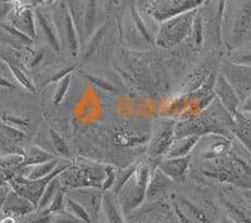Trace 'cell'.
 <instances>
[{
    "mask_svg": "<svg viewBox=\"0 0 251 223\" xmlns=\"http://www.w3.org/2000/svg\"><path fill=\"white\" fill-rule=\"evenodd\" d=\"M221 203H223L224 208L227 212L228 218L234 223H251V215H249L248 212L244 211L243 208H240L239 206L234 204L231 201L226 200V198L221 197Z\"/></svg>",
    "mask_w": 251,
    "mask_h": 223,
    "instance_id": "obj_27",
    "label": "cell"
},
{
    "mask_svg": "<svg viewBox=\"0 0 251 223\" xmlns=\"http://www.w3.org/2000/svg\"><path fill=\"white\" fill-rule=\"evenodd\" d=\"M35 23H37V35L40 34L49 48L55 53L62 52V45L58 37L54 22L51 18L50 6L40 5L34 8Z\"/></svg>",
    "mask_w": 251,
    "mask_h": 223,
    "instance_id": "obj_12",
    "label": "cell"
},
{
    "mask_svg": "<svg viewBox=\"0 0 251 223\" xmlns=\"http://www.w3.org/2000/svg\"><path fill=\"white\" fill-rule=\"evenodd\" d=\"M234 118L235 124L232 128V134L251 155V114L239 112Z\"/></svg>",
    "mask_w": 251,
    "mask_h": 223,
    "instance_id": "obj_22",
    "label": "cell"
},
{
    "mask_svg": "<svg viewBox=\"0 0 251 223\" xmlns=\"http://www.w3.org/2000/svg\"><path fill=\"white\" fill-rule=\"evenodd\" d=\"M59 176H57V177L53 178V179L49 182L48 186H47V188H46V191H44L43 196H42V198H40V202H39V204H38L37 209H39V211H43V209L48 208V206L50 204V202L53 201V198L55 197V195H57L58 192L63 188L62 183H60Z\"/></svg>",
    "mask_w": 251,
    "mask_h": 223,
    "instance_id": "obj_29",
    "label": "cell"
},
{
    "mask_svg": "<svg viewBox=\"0 0 251 223\" xmlns=\"http://www.w3.org/2000/svg\"><path fill=\"white\" fill-rule=\"evenodd\" d=\"M153 171L154 169H152L147 163L137 164V168L132 177L121 189L117 195V200L121 211L125 216H128L146 202L147 186H149L150 178Z\"/></svg>",
    "mask_w": 251,
    "mask_h": 223,
    "instance_id": "obj_5",
    "label": "cell"
},
{
    "mask_svg": "<svg viewBox=\"0 0 251 223\" xmlns=\"http://www.w3.org/2000/svg\"><path fill=\"white\" fill-rule=\"evenodd\" d=\"M75 70V67H67V68H63L60 70H58L54 75H51V78L49 79V83H58L60 79L66 77V75L71 74L72 72Z\"/></svg>",
    "mask_w": 251,
    "mask_h": 223,
    "instance_id": "obj_38",
    "label": "cell"
},
{
    "mask_svg": "<svg viewBox=\"0 0 251 223\" xmlns=\"http://www.w3.org/2000/svg\"><path fill=\"white\" fill-rule=\"evenodd\" d=\"M200 138L201 137L199 135H186V137L175 138L171 148L166 155V158L185 157V156L191 155L192 149L197 146Z\"/></svg>",
    "mask_w": 251,
    "mask_h": 223,
    "instance_id": "obj_23",
    "label": "cell"
},
{
    "mask_svg": "<svg viewBox=\"0 0 251 223\" xmlns=\"http://www.w3.org/2000/svg\"><path fill=\"white\" fill-rule=\"evenodd\" d=\"M175 182L170 177L160 171L158 168L152 172L150 178L149 186H147V193H146V201H154L162 198L166 193H169L174 189Z\"/></svg>",
    "mask_w": 251,
    "mask_h": 223,
    "instance_id": "obj_20",
    "label": "cell"
},
{
    "mask_svg": "<svg viewBox=\"0 0 251 223\" xmlns=\"http://www.w3.org/2000/svg\"><path fill=\"white\" fill-rule=\"evenodd\" d=\"M0 223H15V221L14 217H12V216H5V218L0 221Z\"/></svg>",
    "mask_w": 251,
    "mask_h": 223,
    "instance_id": "obj_43",
    "label": "cell"
},
{
    "mask_svg": "<svg viewBox=\"0 0 251 223\" xmlns=\"http://www.w3.org/2000/svg\"><path fill=\"white\" fill-rule=\"evenodd\" d=\"M102 216L106 223H127L126 216L118 204L117 195L112 191H104L103 193Z\"/></svg>",
    "mask_w": 251,
    "mask_h": 223,
    "instance_id": "obj_21",
    "label": "cell"
},
{
    "mask_svg": "<svg viewBox=\"0 0 251 223\" xmlns=\"http://www.w3.org/2000/svg\"><path fill=\"white\" fill-rule=\"evenodd\" d=\"M10 189L12 188H10V186H9V184H6V186H0V212H1V209H3L4 202H5L6 196H8V193Z\"/></svg>",
    "mask_w": 251,
    "mask_h": 223,
    "instance_id": "obj_40",
    "label": "cell"
},
{
    "mask_svg": "<svg viewBox=\"0 0 251 223\" xmlns=\"http://www.w3.org/2000/svg\"><path fill=\"white\" fill-rule=\"evenodd\" d=\"M37 211V207L31 203L30 201L25 197L20 196L15 191L10 189L6 196V200L4 202V206L1 212L5 216H12V217H24V216L30 215L31 212Z\"/></svg>",
    "mask_w": 251,
    "mask_h": 223,
    "instance_id": "obj_18",
    "label": "cell"
},
{
    "mask_svg": "<svg viewBox=\"0 0 251 223\" xmlns=\"http://www.w3.org/2000/svg\"><path fill=\"white\" fill-rule=\"evenodd\" d=\"M220 73L231 84L239 95L241 103L251 94V66L249 64L223 62Z\"/></svg>",
    "mask_w": 251,
    "mask_h": 223,
    "instance_id": "obj_11",
    "label": "cell"
},
{
    "mask_svg": "<svg viewBox=\"0 0 251 223\" xmlns=\"http://www.w3.org/2000/svg\"><path fill=\"white\" fill-rule=\"evenodd\" d=\"M6 184H9V179L3 172L0 171V186H6Z\"/></svg>",
    "mask_w": 251,
    "mask_h": 223,
    "instance_id": "obj_42",
    "label": "cell"
},
{
    "mask_svg": "<svg viewBox=\"0 0 251 223\" xmlns=\"http://www.w3.org/2000/svg\"><path fill=\"white\" fill-rule=\"evenodd\" d=\"M71 163L72 162H68V160L64 162V163H59L57 168L53 171V173H50V175L44 178H40V179H26V178L22 177V176H17V177L9 180V186H10L13 191H15L20 196H23L26 200L30 201L31 203L38 208L40 198L43 196L49 182L53 178L57 177V176L62 175L63 172L71 166Z\"/></svg>",
    "mask_w": 251,
    "mask_h": 223,
    "instance_id": "obj_9",
    "label": "cell"
},
{
    "mask_svg": "<svg viewBox=\"0 0 251 223\" xmlns=\"http://www.w3.org/2000/svg\"><path fill=\"white\" fill-rule=\"evenodd\" d=\"M66 191H64V188H62L55 195V197L53 198V201H51L50 204L48 206L47 211L49 213H51V215H57V213H62V212L66 211Z\"/></svg>",
    "mask_w": 251,
    "mask_h": 223,
    "instance_id": "obj_32",
    "label": "cell"
},
{
    "mask_svg": "<svg viewBox=\"0 0 251 223\" xmlns=\"http://www.w3.org/2000/svg\"><path fill=\"white\" fill-rule=\"evenodd\" d=\"M232 62L235 63H241V64H249L251 66V52L244 53V54H239L232 57Z\"/></svg>",
    "mask_w": 251,
    "mask_h": 223,
    "instance_id": "obj_39",
    "label": "cell"
},
{
    "mask_svg": "<svg viewBox=\"0 0 251 223\" xmlns=\"http://www.w3.org/2000/svg\"><path fill=\"white\" fill-rule=\"evenodd\" d=\"M84 77H86L92 84H94V86L98 87V88L103 89L104 92H117V88H116L112 83H109L108 80L103 79V78L100 77H96V75L84 74Z\"/></svg>",
    "mask_w": 251,
    "mask_h": 223,
    "instance_id": "obj_34",
    "label": "cell"
},
{
    "mask_svg": "<svg viewBox=\"0 0 251 223\" xmlns=\"http://www.w3.org/2000/svg\"><path fill=\"white\" fill-rule=\"evenodd\" d=\"M225 0H205L197 9L202 25L203 49L217 52L224 45L223 19Z\"/></svg>",
    "mask_w": 251,
    "mask_h": 223,
    "instance_id": "obj_2",
    "label": "cell"
},
{
    "mask_svg": "<svg viewBox=\"0 0 251 223\" xmlns=\"http://www.w3.org/2000/svg\"><path fill=\"white\" fill-rule=\"evenodd\" d=\"M8 23L25 34L26 37L34 40L37 38V23H35L34 9L26 5L25 3L14 1V8L12 13L9 14L8 19L5 20Z\"/></svg>",
    "mask_w": 251,
    "mask_h": 223,
    "instance_id": "obj_13",
    "label": "cell"
},
{
    "mask_svg": "<svg viewBox=\"0 0 251 223\" xmlns=\"http://www.w3.org/2000/svg\"><path fill=\"white\" fill-rule=\"evenodd\" d=\"M49 223H83L82 221H79L78 218L73 217L72 215H69L68 212H62V213H57V215H53L50 222Z\"/></svg>",
    "mask_w": 251,
    "mask_h": 223,
    "instance_id": "obj_36",
    "label": "cell"
},
{
    "mask_svg": "<svg viewBox=\"0 0 251 223\" xmlns=\"http://www.w3.org/2000/svg\"><path fill=\"white\" fill-rule=\"evenodd\" d=\"M223 40L230 52L251 42V0H225Z\"/></svg>",
    "mask_w": 251,
    "mask_h": 223,
    "instance_id": "obj_1",
    "label": "cell"
},
{
    "mask_svg": "<svg viewBox=\"0 0 251 223\" xmlns=\"http://www.w3.org/2000/svg\"><path fill=\"white\" fill-rule=\"evenodd\" d=\"M137 168V164H133V166H129L125 169H121V171H117L116 173V179H114L113 187H112L111 191L113 192L114 195H118L121 192V189L123 188L126 183H127V180L132 177V175L134 173Z\"/></svg>",
    "mask_w": 251,
    "mask_h": 223,
    "instance_id": "obj_31",
    "label": "cell"
},
{
    "mask_svg": "<svg viewBox=\"0 0 251 223\" xmlns=\"http://www.w3.org/2000/svg\"><path fill=\"white\" fill-rule=\"evenodd\" d=\"M3 128H4V131H5L6 134H8L9 137L14 140H22L26 137L25 132L20 131V129L15 128V127L8 126V124H3Z\"/></svg>",
    "mask_w": 251,
    "mask_h": 223,
    "instance_id": "obj_37",
    "label": "cell"
},
{
    "mask_svg": "<svg viewBox=\"0 0 251 223\" xmlns=\"http://www.w3.org/2000/svg\"><path fill=\"white\" fill-rule=\"evenodd\" d=\"M240 112H244V113H249V114H251V94L244 100L243 103H241Z\"/></svg>",
    "mask_w": 251,
    "mask_h": 223,
    "instance_id": "obj_41",
    "label": "cell"
},
{
    "mask_svg": "<svg viewBox=\"0 0 251 223\" xmlns=\"http://www.w3.org/2000/svg\"><path fill=\"white\" fill-rule=\"evenodd\" d=\"M104 178H106L104 164L94 163L91 160H80L77 163L72 162L71 166L59 176L60 183L66 192L69 189L86 188V187L102 189Z\"/></svg>",
    "mask_w": 251,
    "mask_h": 223,
    "instance_id": "obj_4",
    "label": "cell"
},
{
    "mask_svg": "<svg viewBox=\"0 0 251 223\" xmlns=\"http://www.w3.org/2000/svg\"><path fill=\"white\" fill-rule=\"evenodd\" d=\"M197 9L175 15L158 24L154 39L156 45L162 49H172L186 43L191 35Z\"/></svg>",
    "mask_w": 251,
    "mask_h": 223,
    "instance_id": "obj_3",
    "label": "cell"
},
{
    "mask_svg": "<svg viewBox=\"0 0 251 223\" xmlns=\"http://www.w3.org/2000/svg\"><path fill=\"white\" fill-rule=\"evenodd\" d=\"M24 163V153H13L0 157V171L3 172L9 180L19 175Z\"/></svg>",
    "mask_w": 251,
    "mask_h": 223,
    "instance_id": "obj_25",
    "label": "cell"
},
{
    "mask_svg": "<svg viewBox=\"0 0 251 223\" xmlns=\"http://www.w3.org/2000/svg\"><path fill=\"white\" fill-rule=\"evenodd\" d=\"M103 193L104 191L100 188H94V187L69 189V192H67V195L78 201L88 211L92 218H97L98 216L102 215Z\"/></svg>",
    "mask_w": 251,
    "mask_h": 223,
    "instance_id": "obj_14",
    "label": "cell"
},
{
    "mask_svg": "<svg viewBox=\"0 0 251 223\" xmlns=\"http://www.w3.org/2000/svg\"><path fill=\"white\" fill-rule=\"evenodd\" d=\"M205 0H146L145 12L160 24L175 15L200 8Z\"/></svg>",
    "mask_w": 251,
    "mask_h": 223,
    "instance_id": "obj_10",
    "label": "cell"
},
{
    "mask_svg": "<svg viewBox=\"0 0 251 223\" xmlns=\"http://www.w3.org/2000/svg\"><path fill=\"white\" fill-rule=\"evenodd\" d=\"M71 14L82 44L97 30L98 26V0H67Z\"/></svg>",
    "mask_w": 251,
    "mask_h": 223,
    "instance_id": "obj_7",
    "label": "cell"
},
{
    "mask_svg": "<svg viewBox=\"0 0 251 223\" xmlns=\"http://www.w3.org/2000/svg\"><path fill=\"white\" fill-rule=\"evenodd\" d=\"M214 90L220 103L223 104L224 108H225L232 117H235V115L240 112L241 100H240L237 93L235 92V89L231 87V84L228 83L227 80H226V78L220 72L219 74H217L216 80H215L214 83Z\"/></svg>",
    "mask_w": 251,
    "mask_h": 223,
    "instance_id": "obj_15",
    "label": "cell"
},
{
    "mask_svg": "<svg viewBox=\"0 0 251 223\" xmlns=\"http://www.w3.org/2000/svg\"><path fill=\"white\" fill-rule=\"evenodd\" d=\"M58 164H59V162L55 158V159L49 160V162H46V163L22 167L18 176H22V177L26 178V179H40V178H44L50 175V173H53V171L57 168Z\"/></svg>",
    "mask_w": 251,
    "mask_h": 223,
    "instance_id": "obj_24",
    "label": "cell"
},
{
    "mask_svg": "<svg viewBox=\"0 0 251 223\" xmlns=\"http://www.w3.org/2000/svg\"><path fill=\"white\" fill-rule=\"evenodd\" d=\"M53 159H55V156L51 155L50 152L40 148V147L38 146H31L29 147V148L26 149L25 153H24L23 167L46 163V162H49V160Z\"/></svg>",
    "mask_w": 251,
    "mask_h": 223,
    "instance_id": "obj_26",
    "label": "cell"
},
{
    "mask_svg": "<svg viewBox=\"0 0 251 223\" xmlns=\"http://www.w3.org/2000/svg\"><path fill=\"white\" fill-rule=\"evenodd\" d=\"M192 156L188 155L185 157L177 158H161L157 168L162 171L167 177L171 178L175 183H182L187 175L190 164H191Z\"/></svg>",
    "mask_w": 251,
    "mask_h": 223,
    "instance_id": "obj_17",
    "label": "cell"
},
{
    "mask_svg": "<svg viewBox=\"0 0 251 223\" xmlns=\"http://www.w3.org/2000/svg\"><path fill=\"white\" fill-rule=\"evenodd\" d=\"M174 140L175 123L174 122H163L154 132L151 146H150V156L153 158H162V156L166 157Z\"/></svg>",
    "mask_w": 251,
    "mask_h": 223,
    "instance_id": "obj_16",
    "label": "cell"
},
{
    "mask_svg": "<svg viewBox=\"0 0 251 223\" xmlns=\"http://www.w3.org/2000/svg\"><path fill=\"white\" fill-rule=\"evenodd\" d=\"M220 223H231V220H230V218L228 217H223L221 218V221H220Z\"/></svg>",
    "mask_w": 251,
    "mask_h": 223,
    "instance_id": "obj_44",
    "label": "cell"
},
{
    "mask_svg": "<svg viewBox=\"0 0 251 223\" xmlns=\"http://www.w3.org/2000/svg\"><path fill=\"white\" fill-rule=\"evenodd\" d=\"M49 138H50V142H51V147L55 151L59 157L63 158H71L72 157V153H71V149H69L68 144L64 139H63L62 135H59L53 129H49Z\"/></svg>",
    "mask_w": 251,
    "mask_h": 223,
    "instance_id": "obj_30",
    "label": "cell"
},
{
    "mask_svg": "<svg viewBox=\"0 0 251 223\" xmlns=\"http://www.w3.org/2000/svg\"><path fill=\"white\" fill-rule=\"evenodd\" d=\"M13 1H20V3H25V0H13Z\"/></svg>",
    "mask_w": 251,
    "mask_h": 223,
    "instance_id": "obj_45",
    "label": "cell"
},
{
    "mask_svg": "<svg viewBox=\"0 0 251 223\" xmlns=\"http://www.w3.org/2000/svg\"><path fill=\"white\" fill-rule=\"evenodd\" d=\"M71 79H72V73L71 74L66 75V77L60 79L57 84V88H55L54 95H53V103L54 104H60L66 97L67 92H68L69 86H71Z\"/></svg>",
    "mask_w": 251,
    "mask_h": 223,
    "instance_id": "obj_33",
    "label": "cell"
},
{
    "mask_svg": "<svg viewBox=\"0 0 251 223\" xmlns=\"http://www.w3.org/2000/svg\"><path fill=\"white\" fill-rule=\"evenodd\" d=\"M49 6L62 50H67L71 57H78L80 53V39L67 0H58Z\"/></svg>",
    "mask_w": 251,
    "mask_h": 223,
    "instance_id": "obj_6",
    "label": "cell"
},
{
    "mask_svg": "<svg viewBox=\"0 0 251 223\" xmlns=\"http://www.w3.org/2000/svg\"><path fill=\"white\" fill-rule=\"evenodd\" d=\"M66 212H68L69 215H72L73 217L82 221L83 223H92V217L88 211L78 201H75L69 195H67L66 197Z\"/></svg>",
    "mask_w": 251,
    "mask_h": 223,
    "instance_id": "obj_28",
    "label": "cell"
},
{
    "mask_svg": "<svg viewBox=\"0 0 251 223\" xmlns=\"http://www.w3.org/2000/svg\"><path fill=\"white\" fill-rule=\"evenodd\" d=\"M140 208L126 216L127 223H180L175 213L174 206L167 203V201L154 200L147 201Z\"/></svg>",
    "mask_w": 251,
    "mask_h": 223,
    "instance_id": "obj_8",
    "label": "cell"
},
{
    "mask_svg": "<svg viewBox=\"0 0 251 223\" xmlns=\"http://www.w3.org/2000/svg\"><path fill=\"white\" fill-rule=\"evenodd\" d=\"M104 172H106V178H104V182H103L102 189L103 191H111L112 187H113L114 179H116L117 169L114 168L113 166L104 164Z\"/></svg>",
    "mask_w": 251,
    "mask_h": 223,
    "instance_id": "obj_35",
    "label": "cell"
},
{
    "mask_svg": "<svg viewBox=\"0 0 251 223\" xmlns=\"http://www.w3.org/2000/svg\"><path fill=\"white\" fill-rule=\"evenodd\" d=\"M128 30L132 33L134 32V37L146 45H156V43H154L156 37L152 34V32H150L149 25L143 19L141 10L134 4H131V6H129Z\"/></svg>",
    "mask_w": 251,
    "mask_h": 223,
    "instance_id": "obj_19",
    "label": "cell"
}]
</instances>
